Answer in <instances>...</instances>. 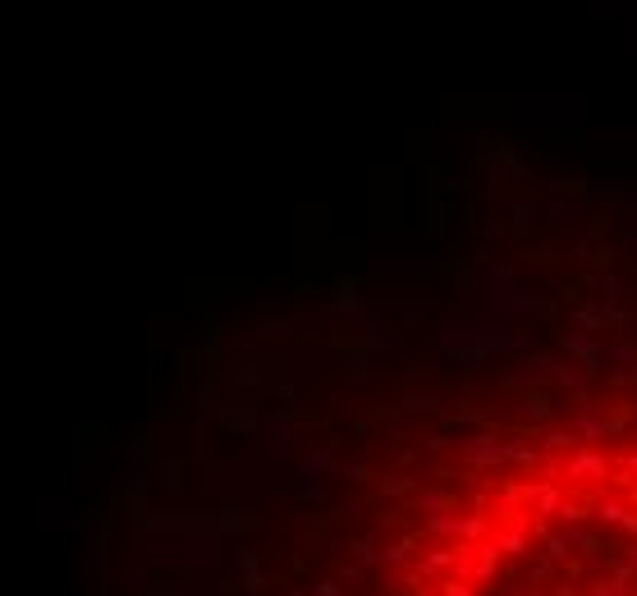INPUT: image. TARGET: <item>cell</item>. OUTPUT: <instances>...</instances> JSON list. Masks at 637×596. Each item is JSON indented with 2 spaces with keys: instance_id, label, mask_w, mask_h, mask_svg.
I'll list each match as a JSON object with an SVG mask.
<instances>
[{
  "instance_id": "cell-1",
  "label": "cell",
  "mask_w": 637,
  "mask_h": 596,
  "mask_svg": "<svg viewBox=\"0 0 637 596\" xmlns=\"http://www.w3.org/2000/svg\"><path fill=\"white\" fill-rule=\"evenodd\" d=\"M587 473L605 477V459H596V454H578V459L569 464V477H587Z\"/></svg>"
},
{
  "instance_id": "cell-4",
  "label": "cell",
  "mask_w": 637,
  "mask_h": 596,
  "mask_svg": "<svg viewBox=\"0 0 637 596\" xmlns=\"http://www.w3.org/2000/svg\"><path fill=\"white\" fill-rule=\"evenodd\" d=\"M546 546H550V555H555V560H564V555H569V551H564V546H569V541H564V537H550Z\"/></svg>"
},
{
  "instance_id": "cell-3",
  "label": "cell",
  "mask_w": 637,
  "mask_h": 596,
  "mask_svg": "<svg viewBox=\"0 0 637 596\" xmlns=\"http://www.w3.org/2000/svg\"><path fill=\"white\" fill-rule=\"evenodd\" d=\"M596 514H601L605 523H624V509H619L615 500H596Z\"/></svg>"
},
{
  "instance_id": "cell-2",
  "label": "cell",
  "mask_w": 637,
  "mask_h": 596,
  "mask_svg": "<svg viewBox=\"0 0 637 596\" xmlns=\"http://www.w3.org/2000/svg\"><path fill=\"white\" fill-rule=\"evenodd\" d=\"M395 340H399V331L395 326H381V321H376L372 335H367V344H395Z\"/></svg>"
},
{
  "instance_id": "cell-5",
  "label": "cell",
  "mask_w": 637,
  "mask_h": 596,
  "mask_svg": "<svg viewBox=\"0 0 637 596\" xmlns=\"http://www.w3.org/2000/svg\"><path fill=\"white\" fill-rule=\"evenodd\" d=\"M312 596H340V587H335V583H321V587H317Z\"/></svg>"
}]
</instances>
